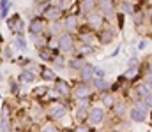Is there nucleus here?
<instances>
[{
  "label": "nucleus",
  "instance_id": "nucleus-1",
  "mask_svg": "<svg viewBox=\"0 0 152 132\" xmlns=\"http://www.w3.org/2000/svg\"><path fill=\"white\" fill-rule=\"evenodd\" d=\"M46 120L50 122H60L67 116L69 113V106H67V100H58V102H51L48 104L46 107Z\"/></svg>",
  "mask_w": 152,
  "mask_h": 132
},
{
  "label": "nucleus",
  "instance_id": "nucleus-2",
  "mask_svg": "<svg viewBox=\"0 0 152 132\" xmlns=\"http://www.w3.org/2000/svg\"><path fill=\"white\" fill-rule=\"evenodd\" d=\"M129 118L131 122L134 123H143L149 120V107L142 102V100H136L129 106Z\"/></svg>",
  "mask_w": 152,
  "mask_h": 132
},
{
  "label": "nucleus",
  "instance_id": "nucleus-3",
  "mask_svg": "<svg viewBox=\"0 0 152 132\" xmlns=\"http://www.w3.org/2000/svg\"><path fill=\"white\" fill-rule=\"evenodd\" d=\"M104 120H106V109L103 107V106H96V104H92L90 106V109H88V116H87V123L90 125V127H99V125H103L104 123Z\"/></svg>",
  "mask_w": 152,
  "mask_h": 132
},
{
  "label": "nucleus",
  "instance_id": "nucleus-4",
  "mask_svg": "<svg viewBox=\"0 0 152 132\" xmlns=\"http://www.w3.org/2000/svg\"><path fill=\"white\" fill-rule=\"evenodd\" d=\"M96 95V92H94V88L90 83H78L75 88H73V92H71V97L75 99V100H80V99H92Z\"/></svg>",
  "mask_w": 152,
  "mask_h": 132
},
{
  "label": "nucleus",
  "instance_id": "nucleus-5",
  "mask_svg": "<svg viewBox=\"0 0 152 132\" xmlns=\"http://www.w3.org/2000/svg\"><path fill=\"white\" fill-rule=\"evenodd\" d=\"M53 90L57 92V95L60 97V100H67V99H71V92H73V88H71V85H69L66 79L57 78L55 83H53Z\"/></svg>",
  "mask_w": 152,
  "mask_h": 132
},
{
  "label": "nucleus",
  "instance_id": "nucleus-6",
  "mask_svg": "<svg viewBox=\"0 0 152 132\" xmlns=\"http://www.w3.org/2000/svg\"><path fill=\"white\" fill-rule=\"evenodd\" d=\"M57 41H58V46H60V53H69V51H73L76 48L75 37L71 34H67V32H62L57 37Z\"/></svg>",
  "mask_w": 152,
  "mask_h": 132
},
{
  "label": "nucleus",
  "instance_id": "nucleus-7",
  "mask_svg": "<svg viewBox=\"0 0 152 132\" xmlns=\"http://www.w3.org/2000/svg\"><path fill=\"white\" fill-rule=\"evenodd\" d=\"M7 28L14 34V35H23V19L18 12H14L12 16L7 18Z\"/></svg>",
  "mask_w": 152,
  "mask_h": 132
},
{
  "label": "nucleus",
  "instance_id": "nucleus-8",
  "mask_svg": "<svg viewBox=\"0 0 152 132\" xmlns=\"http://www.w3.org/2000/svg\"><path fill=\"white\" fill-rule=\"evenodd\" d=\"M42 18L46 19V21H51V23H57L60 18H62V11L57 7V5H46L44 7V11H42Z\"/></svg>",
  "mask_w": 152,
  "mask_h": 132
},
{
  "label": "nucleus",
  "instance_id": "nucleus-9",
  "mask_svg": "<svg viewBox=\"0 0 152 132\" xmlns=\"http://www.w3.org/2000/svg\"><path fill=\"white\" fill-rule=\"evenodd\" d=\"M110 111L113 113V116L117 118V120H120V122H122V120L129 115V104H127L126 100H117V102H115V106L110 109Z\"/></svg>",
  "mask_w": 152,
  "mask_h": 132
},
{
  "label": "nucleus",
  "instance_id": "nucleus-10",
  "mask_svg": "<svg viewBox=\"0 0 152 132\" xmlns=\"http://www.w3.org/2000/svg\"><path fill=\"white\" fill-rule=\"evenodd\" d=\"M99 12L103 14L104 19H106V18H108V19H113L115 16H117V11H115L112 0H101V2H99Z\"/></svg>",
  "mask_w": 152,
  "mask_h": 132
},
{
  "label": "nucleus",
  "instance_id": "nucleus-11",
  "mask_svg": "<svg viewBox=\"0 0 152 132\" xmlns=\"http://www.w3.org/2000/svg\"><path fill=\"white\" fill-rule=\"evenodd\" d=\"M37 76H39V79L41 81H46V83H55V79L58 78L57 76V72L51 69V67H48V65H39V72H37Z\"/></svg>",
  "mask_w": 152,
  "mask_h": 132
},
{
  "label": "nucleus",
  "instance_id": "nucleus-12",
  "mask_svg": "<svg viewBox=\"0 0 152 132\" xmlns=\"http://www.w3.org/2000/svg\"><path fill=\"white\" fill-rule=\"evenodd\" d=\"M78 16L76 14H67L64 19H62V28H64V32H67V34H73L78 30Z\"/></svg>",
  "mask_w": 152,
  "mask_h": 132
},
{
  "label": "nucleus",
  "instance_id": "nucleus-13",
  "mask_svg": "<svg viewBox=\"0 0 152 132\" xmlns=\"http://www.w3.org/2000/svg\"><path fill=\"white\" fill-rule=\"evenodd\" d=\"M87 21H88V25H90L92 30H94V28H103V25H104V18H103V14H101L99 11L88 12V14H87Z\"/></svg>",
  "mask_w": 152,
  "mask_h": 132
},
{
  "label": "nucleus",
  "instance_id": "nucleus-14",
  "mask_svg": "<svg viewBox=\"0 0 152 132\" xmlns=\"http://www.w3.org/2000/svg\"><path fill=\"white\" fill-rule=\"evenodd\" d=\"M46 30V25L41 18H34L28 25V32L32 34V37H37V35H42V32Z\"/></svg>",
  "mask_w": 152,
  "mask_h": 132
},
{
  "label": "nucleus",
  "instance_id": "nucleus-15",
  "mask_svg": "<svg viewBox=\"0 0 152 132\" xmlns=\"http://www.w3.org/2000/svg\"><path fill=\"white\" fill-rule=\"evenodd\" d=\"M90 85L94 88V92L96 93H106V92H110V81H106L104 78H94L92 81H90Z\"/></svg>",
  "mask_w": 152,
  "mask_h": 132
},
{
  "label": "nucleus",
  "instance_id": "nucleus-16",
  "mask_svg": "<svg viewBox=\"0 0 152 132\" xmlns=\"http://www.w3.org/2000/svg\"><path fill=\"white\" fill-rule=\"evenodd\" d=\"M78 76H80V83H90L94 79V65L85 63L81 67V71L78 72Z\"/></svg>",
  "mask_w": 152,
  "mask_h": 132
},
{
  "label": "nucleus",
  "instance_id": "nucleus-17",
  "mask_svg": "<svg viewBox=\"0 0 152 132\" xmlns=\"http://www.w3.org/2000/svg\"><path fill=\"white\" fill-rule=\"evenodd\" d=\"M96 39H97V35L94 34V30H92V28H81V30H80V43H81V44L94 46Z\"/></svg>",
  "mask_w": 152,
  "mask_h": 132
},
{
  "label": "nucleus",
  "instance_id": "nucleus-18",
  "mask_svg": "<svg viewBox=\"0 0 152 132\" xmlns=\"http://www.w3.org/2000/svg\"><path fill=\"white\" fill-rule=\"evenodd\" d=\"M36 72H32V71H27V69H23L21 72H20V76H18V83L23 87V85H30V83H34L36 81Z\"/></svg>",
  "mask_w": 152,
  "mask_h": 132
},
{
  "label": "nucleus",
  "instance_id": "nucleus-19",
  "mask_svg": "<svg viewBox=\"0 0 152 132\" xmlns=\"http://www.w3.org/2000/svg\"><path fill=\"white\" fill-rule=\"evenodd\" d=\"M48 90H50V87H48V85L36 87L34 90H32V93H30V99H32V100H44V97H46Z\"/></svg>",
  "mask_w": 152,
  "mask_h": 132
},
{
  "label": "nucleus",
  "instance_id": "nucleus-20",
  "mask_svg": "<svg viewBox=\"0 0 152 132\" xmlns=\"http://www.w3.org/2000/svg\"><path fill=\"white\" fill-rule=\"evenodd\" d=\"M99 99H101V104H103V107H104V109H112V107L115 106V102H117L115 95H113V93H110V92L101 93V95H99Z\"/></svg>",
  "mask_w": 152,
  "mask_h": 132
},
{
  "label": "nucleus",
  "instance_id": "nucleus-21",
  "mask_svg": "<svg viewBox=\"0 0 152 132\" xmlns=\"http://www.w3.org/2000/svg\"><path fill=\"white\" fill-rule=\"evenodd\" d=\"M76 49V56H80V58H85V56H88V55H92L94 53V46H88V44H78L75 48Z\"/></svg>",
  "mask_w": 152,
  "mask_h": 132
},
{
  "label": "nucleus",
  "instance_id": "nucleus-22",
  "mask_svg": "<svg viewBox=\"0 0 152 132\" xmlns=\"http://www.w3.org/2000/svg\"><path fill=\"white\" fill-rule=\"evenodd\" d=\"M97 7V2L96 0H80V11L87 16L88 12H92L94 9Z\"/></svg>",
  "mask_w": 152,
  "mask_h": 132
},
{
  "label": "nucleus",
  "instance_id": "nucleus-23",
  "mask_svg": "<svg viewBox=\"0 0 152 132\" xmlns=\"http://www.w3.org/2000/svg\"><path fill=\"white\" fill-rule=\"evenodd\" d=\"M39 132H62V129L55 123V122H50V120H44L41 125H39Z\"/></svg>",
  "mask_w": 152,
  "mask_h": 132
},
{
  "label": "nucleus",
  "instance_id": "nucleus-24",
  "mask_svg": "<svg viewBox=\"0 0 152 132\" xmlns=\"http://www.w3.org/2000/svg\"><path fill=\"white\" fill-rule=\"evenodd\" d=\"M87 116H88V111L85 109H73V118H75V123L80 125V123H87Z\"/></svg>",
  "mask_w": 152,
  "mask_h": 132
},
{
  "label": "nucleus",
  "instance_id": "nucleus-25",
  "mask_svg": "<svg viewBox=\"0 0 152 132\" xmlns=\"http://www.w3.org/2000/svg\"><path fill=\"white\" fill-rule=\"evenodd\" d=\"M87 62H85V58H80V56H73V58H69V62H67V67L69 69H73V71H81V67L85 65Z\"/></svg>",
  "mask_w": 152,
  "mask_h": 132
},
{
  "label": "nucleus",
  "instance_id": "nucleus-26",
  "mask_svg": "<svg viewBox=\"0 0 152 132\" xmlns=\"http://www.w3.org/2000/svg\"><path fill=\"white\" fill-rule=\"evenodd\" d=\"M55 56H57V55H55L53 51H50L48 48H41V49H39V58H41L42 62H48V63H51Z\"/></svg>",
  "mask_w": 152,
  "mask_h": 132
},
{
  "label": "nucleus",
  "instance_id": "nucleus-27",
  "mask_svg": "<svg viewBox=\"0 0 152 132\" xmlns=\"http://www.w3.org/2000/svg\"><path fill=\"white\" fill-rule=\"evenodd\" d=\"M51 69H53V71H62V69H66V58H64L62 55H57V56L53 58V62H51Z\"/></svg>",
  "mask_w": 152,
  "mask_h": 132
},
{
  "label": "nucleus",
  "instance_id": "nucleus-28",
  "mask_svg": "<svg viewBox=\"0 0 152 132\" xmlns=\"http://www.w3.org/2000/svg\"><path fill=\"white\" fill-rule=\"evenodd\" d=\"M90 106H92V99H80V100H75L76 109H85V111H88Z\"/></svg>",
  "mask_w": 152,
  "mask_h": 132
},
{
  "label": "nucleus",
  "instance_id": "nucleus-29",
  "mask_svg": "<svg viewBox=\"0 0 152 132\" xmlns=\"http://www.w3.org/2000/svg\"><path fill=\"white\" fill-rule=\"evenodd\" d=\"M113 35H115V32L113 30H103L101 34H99V39H101V44H108V43H112V39H113Z\"/></svg>",
  "mask_w": 152,
  "mask_h": 132
},
{
  "label": "nucleus",
  "instance_id": "nucleus-30",
  "mask_svg": "<svg viewBox=\"0 0 152 132\" xmlns=\"http://www.w3.org/2000/svg\"><path fill=\"white\" fill-rule=\"evenodd\" d=\"M46 48H48L50 51H53L55 55H60V46H58L57 37H50V39H48V44H46Z\"/></svg>",
  "mask_w": 152,
  "mask_h": 132
},
{
  "label": "nucleus",
  "instance_id": "nucleus-31",
  "mask_svg": "<svg viewBox=\"0 0 152 132\" xmlns=\"http://www.w3.org/2000/svg\"><path fill=\"white\" fill-rule=\"evenodd\" d=\"M9 7H11V2L9 0H0V19H5L7 18Z\"/></svg>",
  "mask_w": 152,
  "mask_h": 132
},
{
  "label": "nucleus",
  "instance_id": "nucleus-32",
  "mask_svg": "<svg viewBox=\"0 0 152 132\" xmlns=\"http://www.w3.org/2000/svg\"><path fill=\"white\" fill-rule=\"evenodd\" d=\"M9 87H11V95H14V97H18L20 95V83H18V79H9Z\"/></svg>",
  "mask_w": 152,
  "mask_h": 132
},
{
  "label": "nucleus",
  "instance_id": "nucleus-33",
  "mask_svg": "<svg viewBox=\"0 0 152 132\" xmlns=\"http://www.w3.org/2000/svg\"><path fill=\"white\" fill-rule=\"evenodd\" d=\"M73 132H96V129L90 127L88 123H80V125H75Z\"/></svg>",
  "mask_w": 152,
  "mask_h": 132
},
{
  "label": "nucleus",
  "instance_id": "nucleus-34",
  "mask_svg": "<svg viewBox=\"0 0 152 132\" xmlns=\"http://www.w3.org/2000/svg\"><path fill=\"white\" fill-rule=\"evenodd\" d=\"M14 44H16V48H18L20 51H25V49H27V41H25V37H23V35H16Z\"/></svg>",
  "mask_w": 152,
  "mask_h": 132
},
{
  "label": "nucleus",
  "instance_id": "nucleus-35",
  "mask_svg": "<svg viewBox=\"0 0 152 132\" xmlns=\"http://www.w3.org/2000/svg\"><path fill=\"white\" fill-rule=\"evenodd\" d=\"M34 44L37 46L39 49H41V48H46V44H48V39H44L42 35H37V37H34Z\"/></svg>",
  "mask_w": 152,
  "mask_h": 132
},
{
  "label": "nucleus",
  "instance_id": "nucleus-36",
  "mask_svg": "<svg viewBox=\"0 0 152 132\" xmlns=\"http://www.w3.org/2000/svg\"><path fill=\"white\" fill-rule=\"evenodd\" d=\"M57 7L64 12V11H67V9H71V0H58V4H57Z\"/></svg>",
  "mask_w": 152,
  "mask_h": 132
},
{
  "label": "nucleus",
  "instance_id": "nucleus-37",
  "mask_svg": "<svg viewBox=\"0 0 152 132\" xmlns=\"http://www.w3.org/2000/svg\"><path fill=\"white\" fill-rule=\"evenodd\" d=\"M120 9L124 11V12H133V4L131 2H120Z\"/></svg>",
  "mask_w": 152,
  "mask_h": 132
},
{
  "label": "nucleus",
  "instance_id": "nucleus-38",
  "mask_svg": "<svg viewBox=\"0 0 152 132\" xmlns=\"http://www.w3.org/2000/svg\"><path fill=\"white\" fill-rule=\"evenodd\" d=\"M104 76H106V71L97 67V65H94V78H104Z\"/></svg>",
  "mask_w": 152,
  "mask_h": 132
},
{
  "label": "nucleus",
  "instance_id": "nucleus-39",
  "mask_svg": "<svg viewBox=\"0 0 152 132\" xmlns=\"http://www.w3.org/2000/svg\"><path fill=\"white\" fill-rule=\"evenodd\" d=\"M142 83H143V85L152 92V76H151V74H145V76H143V79H142Z\"/></svg>",
  "mask_w": 152,
  "mask_h": 132
},
{
  "label": "nucleus",
  "instance_id": "nucleus-40",
  "mask_svg": "<svg viewBox=\"0 0 152 132\" xmlns=\"http://www.w3.org/2000/svg\"><path fill=\"white\" fill-rule=\"evenodd\" d=\"M142 102H143V104H145L149 109H152V92H151V93H147V95L142 99Z\"/></svg>",
  "mask_w": 152,
  "mask_h": 132
},
{
  "label": "nucleus",
  "instance_id": "nucleus-41",
  "mask_svg": "<svg viewBox=\"0 0 152 132\" xmlns=\"http://www.w3.org/2000/svg\"><path fill=\"white\" fill-rule=\"evenodd\" d=\"M4 53H5V55H4L5 58H11V56H12V53H11V48H5V51H4Z\"/></svg>",
  "mask_w": 152,
  "mask_h": 132
},
{
  "label": "nucleus",
  "instance_id": "nucleus-42",
  "mask_svg": "<svg viewBox=\"0 0 152 132\" xmlns=\"http://www.w3.org/2000/svg\"><path fill=\"white\" fill-rule=\"evenodd\" d=\"M147 74H151L152 76V63H149V67H147Z\"/></svg>",
  "mask_w": 152,
  "mask_h": 132
},
{
  "label": "nucleus",
  "instance_id": "nucleus-43",
  "mask_svg": "<svg viewBox=\"0 0 152 132\" xmlns=\"http://www.w3.org/2000/svg\"><path fill=\"white\" fill-rule=\"evenodd\" d=\"M145 46H147V41H142V43H140V49H143Z\"/></svg>",
  "mask_w": 152,
  "mask_h": 132
},
{
  "label": "nucleus",
  "instance_id": "nucleus-44",
  "mask_svg": "<svg viewBox=\"0 0 152 132\" xmlns=\"http://www.w3.org/2000/svg\"><path fill=\"white\" fill-rule=\"evenodd\" d=\"M28 132H39V129H30Z\"/></svg>",
  "mask_w": 152,
  "mask_h": 132
},
{
  "label": "nucleus",
  "instance_id": "nucleus-45",
  "mask_svg": "<svg viewBox=\"0 0 152 132\" xmlns=\"http://www.w3.org/2000/svg\"><path fill=\"white\" fill-rule=\"evenodd\" d=\"M151 132H152V131H151Z\"/></svg>",
  "mask_w": 152,
  "mask_h": 132
}]
</instances>
